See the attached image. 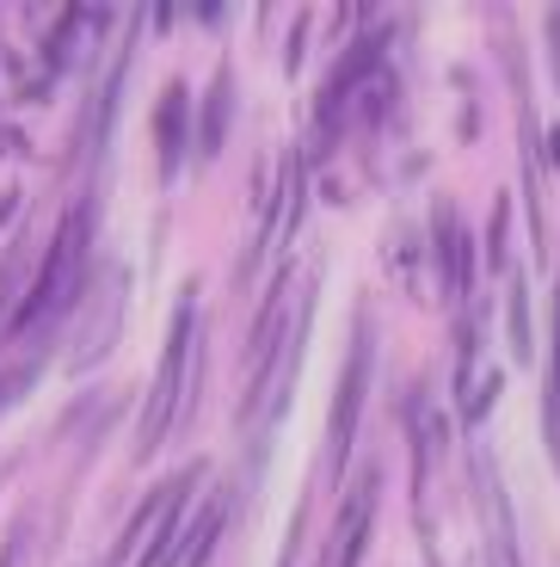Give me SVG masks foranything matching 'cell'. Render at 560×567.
I'll use <instances>...</instances> for the list:
<instances>
[{
  "label": "cell",
  "mask_w": 560,
  "mask_h": 567,
  "mask_svg": "<svg viewBox=\"0 0 560 567\" xmlns=\"http://www.w3.org/2000/svg\"><path fill=\"white\" fill-rule=\"evenodd\" d=\"M7 389H13V383H0V401H7Z\"/></svg>",
  "instance_id": "obj_16"
},
{
  "label": "cell",
  "mask_w": 560,
  "mask_h": 567,
  "mask_svg": "<svg viewBox=\"0 0 560 567\" xmlns=\"http://www.w3.org/2000/svg\"><path fill=\"white\" fill-rule=\"evenodd\" d=\"M185 346H191V309L173 321V346H167V364H160V383H155V408L142 413V444H160V432L173 425L179 383H185Z\"/></svg>",
  "instance_id": "obj_2"
},
{
  "label": "cell",
  "mask_w": 560,
  "mask_h": 567,
  "mask_svg": "<svg viewBox=\"0 0 560 567\" xmlns=\"http://www.w3.org/2000/svg\"><path fill=\"white\" fill-rule=\"evenodd\" d=\"M548 444L560 456V297H554V346H548Z\"/></svg>",
  "instance_id": "obj_8"
},
{
  "label": "cell",
  "mask_w": 560,
  "mask_h": 567,
  "mask_svg": "<svg viewBox=\"0 0 560 567\" xmlns=\"http://www.w3.org/2000/svg\"><path fill=\"white\" fill-rule=\"evenodd\" d=\"M370 512H376V475H364V482H357V494H351V512L339 518V530H333L326 567H357V555H364V537H370Z\"/></svg>",
  "instance_id": "obj_6"
},
{
  "label": "cell",
  "mask_w": 560,
  "mask_h": 567,
  "mask_svg": "<svg viewBox=\"0 0 560 567\" xmlns=\"http://www.w3.org/2000/svg\"><path fill=\"white\" fill-rule=\"evenodd\" d=\"M554 69H560V13H554Z\"/></svg>",
  "instance_id": "obj_14"
},
{
  "label": "cell",
  "mask_w": 560,
  "mask_h": 567,
  "mask_svg": "<svg viewBox=\"0 0 560 567\" xmlns=\"http://www.w3.org/2000/svg\"><path fill=\"white\" fill-rule=\"evenodd\" d=\"M376 69H382V38H357V50H351V56L339 62L333 81H326V93H321V124H326V130L339 124V105H345L351 93H357V86H364Z\"/></svg>",
  "instance_id": "obj_3"
},
{
  "label": "cell",
  "mask_w": 560,
  "mask_h": 567,
  "mask_svg": "<svg viewBox=\"0 0 560 567\" xmlns=\"http://www.w3.org/2000/svg\"><path fill=\"white\" fill-rule=\"evenodd\" d=\"M499 370H487V377H480V383H475V395H468V420H480V413H487L492 408V401H499Z\"/></svg>",
  "instance_id": "obj_12"
},
{
  "label": "cell",
  "mask_w": 560,
  "mask_h": 567,
  "mask_svg": "<svg viewBox=\"0 0 560 567\" xmlns=\"http://www.w3.org/2000/svg\"><path fill=\"white\" fill-rule=\"evenodd\" d=\"M432 235H437V271H444V297L463 302L468 297V241H463V223H456V204H437L432 216Z\"/></svg>",
  "instance_id": "obj_4"
},
{
  "label": "cell",
  "mask_w": 560,
  "mask_h": 567,
  "mask_svg": "<svg viewBox=\"0 0 560 567\" xmlns=\"http://www.w3.org/2000/svg\"><path fill=\"white\" fill-rule=\"evenodd\" d=\"M511 352L530 364L536 358V340H530V290H523V278L511 284Z\"/></svg>",
  "instance_id": "obj_9"
},
{
  "label": "cell",
  "mask_w": 560,
  "mask_h": 567,
  "mask_svg": "<svg viewBox=\"0 0 560 567\" xmlns=\"http://www.w3.org/2000/svg\"><path fill=\"white\" fill-rule=\"evenodd\" d=\"M364 383H370V340H357V346H351V370L339 377V401H333V456L351 451L357 408H364Z\"/></svg>",
  "instance_id": "obj_5"
},
{
  "label": "cell",
  "mask_w": 560,
  "mask_h": 567,
  "mask_svg": "<svg viewBox=\"0 0 560 567\" xmlns=\"http://www.w3.org/2000/svg\"><path fill=\"white\" fill-rule=\"evenodd\" d=\"M179 117H185V86H173L167 105H160V155L179 161Z\"/></svg>",
  "instance_id": "obj_10"
},
{
  "label": "cell",
  "mask_w": 560,
  "mask_h": 567,
  "mask_svg": "<svg viewBox=\"0 0 560 567\" xmlns=\"http://www.w3.org/2000/svg\"><path fill=\"white\" fill-rule=\"evenodd\" d=\"M548 148H554V161H560V130H554V136H548Z\"/></svg>",
  "instance_id": "obj_15"
},
{
  "label": "cell",
  "mask_w": 560,
  "mask_h": 567,
  "mask_svg": "<svg viewBox=\"0 0 560 567\" xmlns=\"http://www.w3.org/2000/svg\"><path fill=\"white\" fill-rule=\"evenodd\" d=\"M81 266H86V210H74L69 223H62V235L50 241V259H43V271H38V290H31V302L19 309L13 327H31V321H43L50 309H62V302L74 297Z\"/></svg>",
  "instance_id": "obj_1"
},
{
  "label": "cell",
  "mask_w": 560,
  "mask_h": 567,
  "mask_svg": "<svg viewBox=\"0 0 560 567\" xmlns=\"http://www.w3.org/2000/svg\"><path fill=\"white\" fill-rule=\"evenodd\" d=\"M185 487H191V482H173L167 494H160V512H167V525H179ZM173 549H179V537H160V543H155V555H142V567H173Z\"/></svg>",
  "instance_id": "obj_7"
},
{
  "label": "cell",
  "mask_w": 560,
  "mask_h": 567,
  "mask_svg": "<svg viewBox=\"0 0 560 567\" xmlns=\"http://www.w3.org/2000/svg\"><path fill=\"white\" fill-rule=\"evenodd\" d=\"M487 266H492V271L505 266V204L492 210V223H487Z\"/></svg>",
  "instance_id": "obj_13"
},
{
  "label": "cell",
  "mask_w": 560,
  "mask_h": 567,
  "mask_svg": "<svg viewBox=\"0 0 560 567\" xmlns=\"http://www.w3.org/2000/svg\"><path fill=\"white\" fill-rule=\"evenodd\" d=\"M222 124H228V81H216V93H210V124H204V155H216V148H222Z\"/></svg>",
  "instance_id": "obj_11"
}]
</instances>
